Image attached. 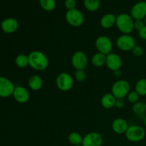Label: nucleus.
Segmentation results:
<instances>
[{"instance_id":"obj_24","label":"nucleus","mask_w":146,"mask_h":146,"mask_svg":"<svg viewBox=\"0 0 146 146\" xmlns=\"http://www.w3.org/2000/svg\"><path fill=\"white\" fill-rule=\"evenodd\" d=\"M15 64L19 68H24L29 66V57L25 54H19L15 58Z\"/></svg>"},{"instance_id":"obj_37","label":"nucleus","mask_w":146,"mask_h":146,"mask_svg":"<svg viewBox=\"0 0 146 146\" xmlns=\"http://www.w3.org/2000/svg\"><path fill=\"white\" fill-rule=\"evenodd\" d=\"M73 146H83L82 145H73Z\"/></svg>"},{"instance_id":"obj_7","label":"nucleus","mask_w":146,"mask_h":146,"mask_svg":"<svg viewBox=\"0 0 146 146\" xmlns=\"http://www.w3.org/2000/svg\"><path fill=\"white\" fill-rule=\"evenodd\" d=\"M135 45V38L130 34H123L116 40L117 47L123 51H132Z\"/></svg>"},{"instance_id":"obj_27","label":"nucleus","mask_w":146,"mask_h":146,"mask_svg":"<svg viewBox=\"0 0 146 146\" xmlns=\"http://www.w3.org/2000/svg\"><path fill=\"white\" fill-rule=\"evenodd\" d=\"M140 96H140L135 91H130L129 94L127 96V100H128V101L129 103L134 104L139 101Z\"/></svg>"},{"instance_id":"obj_38","label":"nucleus","mask_w":146,"mask_h":146,"mask_svg":"<svg viewBox=\"0 0 146 146\" xmlns=\"http://www.w3.org/2000/svg\"><path fill=\"white\" fill-rule=\"evenodd\" d=\"M145 106H146V101H145Z\"/></svg>"},{"instance_id":"obj_6","label":"nucleus","mask_w":146,"mask_h":146,"mask_svg":"<svg viewBox=\"0 0 146 146\" xmlns=\"http://www.w3.org/2000/svg\"><path fill=\"white\" fill-rule=\"evenodd\" d=\"M56 84L59 90L62 91H68L73 88L74 79L68 73L62 72L57 76Z\"/></svg>"},{"instance_id":"obj_28","label":"nucleus","mask_w":146,"mask_h":146,"mask_svg":"<svg viewBox=\"0 0 146 146\" xmlns=\"http://www.w3.org/2000/svg\"><path fill=\"white\" fill-rule=\"evenodd\" d=\"M86 74L84 70H76L75 73V78L78 82H82L86 79Z\"/></svg>"},{"instance_id":"obj_36","label":"nucleus","mask_w":146,"mask_h":146,"mask_svg":"<svg viewBox=\"0 0 146 146\" xmlns=\"http://www.w3.org/2000/svg\"><path fill=\"white\" fill-rule=\"evenodd\" d=\"M143 21H144V23H145V25L146 26V17H145V18L143 19Z\"/></svg>"},{"instance_id":"obj_14","label":"nucleus","mask_w":146,"mask_h":146,"mask_svg":"<svg viewBox=\"0 0 146 146\" xmlns=\"http://www.w3.org/2000/svg\"><path fill=\"white\" fill-rule=\"evenodd\" d=\"M13 96L16 101L19 104H26L29 100V93L24 87L19 86L14 88Z\"/></svg>"},{"instance_id":"obj_16","label":"nucleus","mask_w":146,"mask_h":146,"mask_svg":"<svg viewBox=\"0 0 146 146\" xmlns=\"http://www.w3.org/2000/svg\"><path fill=\"white\" fill-rule=\"evenodd\" d=\"M111 126H112L113 131L115 133L119 134V135L125 134L127 130H128V127H129L128 126V122L124 118H115L113 121Z\"/></svg>"},{"instance_id":"obj_34","label":"nucleus","mask_w":146,"mask_h":146,"mask_svg":"<svg viewBox=\"0 0 146 146\" xmlns=\"http://www.w3.org/2000/svg\"><path fill=\"white\" fill-rule=\"evenodd\" d=\"M115 74H114V75L115 76H120L121 75V70H118V71H113Z\"/></svg>"},{"instance_id":"obj_33","label":"nucleus","mask_w":146,"mask_h":146,"mask_svg":"<svg viewBox=\"0 0 146 146\" xmlns=\"http://www.w3.org/2000/svg\"><path fill=\"white\" fill-rule=\"evenodd\" d=\"M138 35L140 38L146 41V26H145L141 31H138Z\"/></svg>"},{"instance_id":"obj_31","label":"nucleus","mask_w":146,"mask_h":146,"mask_svg":"<svg viewBox=\"0 0 146 146\" xmlns=\"http://www.w3.org/2000/svg\"><path fill=\"white\" fill-rule=\"evenodd\" d=\"M145 23L143 20H134V29L139 31L145 27Z\"/></svg>"},{"instance_id":"obj_20","label":"nucleus","mask_w":146,"mask_h":146,"mask_svg":"<svg viewBox=\"0 0 146 146\" xmlns=\"http://www.w3.org/2000/svg\"><path fill=\"white\" fill-rule=\"evenodd\" d=\"M106 56L104 54L98 52L93 56L91 63L95 67H101L104 66L106 62Z\"/></svg>"},{"instance_id":"obj_9","label":"nucleus","mask_w":146,"mask_h":146,"mask_svg":"<svg viewBox=\"0 0 146 146\" xmlns=\"http://www.w3.org/2000/svg\"><path fill=\"white\" fill-rule=\"evenodd\" d=\"M88 62V56L82 51H76L71 57V64L76 70H85Z\"/></svg>"},{"instance_id":"obj_25","label":"nucleus","mask_w":146,"mask_h":146,"mask_svg":"<svg viewBox=\"0 0 146 146\" xmlns=\"http://www.w3.org/2000/svg\"><path fill=\"white\" fill-rule=\"evenodd\" d=\"M68 140L73 145H81L83 142V137L77 132H72L68 135Z\"/></svg>"},{"instance_id":"obj_18","label":"nucleus","mask_w":146,"mask_h":146,"mask_svg":"<svg viewBox=\"0 0 146 146\" xmlns=\"http://www.w3.org/2000/svg\"><path fill=\"white\" fill-rule=\"evenodd\" d=\"M116 98L112 94H106L101 98V104L102 106L106 109H111L115 105Z\"/></svg>"},{"instance_id":"obj_21","label":"nucleus","mask_w":146,"mask_h":146,"mask_svg":"<svg viewBox=\"0 0 146 146\" xmlns=\"http://www.w3.org/2000/svg\"><path fill=\"white\" fill-rule=\"evenodd\" d=\"M84 4L85 8L88 11L94 12L99 9L101 2L100 0H84Z\"/></svg>"},{"instance_id":"obj_4","label":"nucleus","mask_w":146,"mask_h":146,"mask_svg":"<svg viewBox=\"0 0 146 146\" xmlns=\"http://www.w3.org/2000/svg\"><path fill=\"white\" fill-rule=\"evenodd\" d=\"M125 135L127 140L131 142H140L145 138V131L141 125H133L128 127Z\"/></svg>"},{"instance_id":"obj_10","label":"nucleus","mask_w":146,"mask_h":146,"mask_svg":"<svg viewBox=\"0 0 146 146\" xmlns=\"http://www.w3.org/2000/svg\"><path fill=\"white\" fill-rule=\"evenodd\" d=\"M15 86L13 83L6 77L0 76V97L8 98L13 95Z\"/></svg>"},{"instance_id":"obj_19","label":"nucleus","mask_w":146,"mask_h":146,"mask_svg":"<svg viewBox=\"0 0 146 146\" xmlns=\"http://www.w3.org/2000/svg\"><path fill=\"white\" fill-rule=\"evenodd\" d=\"M28 85L32 91H39L43 86V80L38 75H33L29 78Z\"/></svg>"},{"instance_id":"obj_30","label":"nucleus","mask_w":146,"mask_h":146,"mask_svg":"<svg viewBox=\"0 0 146 146\" xmlns=\"http://www.w3.org/2000/svg\"><path fill=\"white\" fill-rule=\"evenodd\" d=\"M64 5L67 10L74 9L76 7V0H65Z\"/></svg>"},{"instance_id":"obj_3","label":"nucleus","mask_w":146,"mask_h":146,"mask_svg":"<svg viewBox=\"0 0 146 146\" xmlns=\"http://www.w3.org/2000/svg\"><path fill=\"white\" fill-rule=\"evenodd\" d=\"M131 86L125 80L120 79L115 81L111 87V94L116 98H124L129 94Z\"/></svg>"},{"instance_id":"obj_23","label":"nucleus","mask_w":146,"mask_h":146,"mask_svg":"<svg viewBox=\"0 0 146 146\" xmlns=\"http://www.w3.org/2000/svg\"><path fill=\"white\" fill-rule=\"evenodd\" d=\"M133 112L138 116H141V115H144L146 112V106L145 103L141 102V101H138V102L135 103L133 106Z\"/></svg>"},{"instance_id":"obj_2","label":"nucleus","mask_w":146,"mask_h":146,"mask_svg":"<svg viewBox=\"0 0 146 146\" xmlns=\"http://www.w3.org/2000/svg\"><path fill=\"white\" fill-rule=\"evenodd\" d=\"M115 25L121 33L129 34L134 29V19L129 14L122 13L116 16Z\"/></svg>"},{"instance_id":"obj_1","label":"nucleus","mask_w":146,"mask_h":146,"mask_svg":"<svg viewBox=\"0 0 146 146\" xmlns=\"http://www.w3.org/2000/svg\"><path fill=\"white\" fill-rule=\"evenodd\" d=\"M29 66L32 69L37 71H43L48 68L49 61L44 52L35 50L28 55Z\"/></svg>"},{"instance_id":"obj_17","label":"nucleus","mask_w":146,"mask_h":146,"mask_svg":"<svg viewBox=\"0 0 146 146\" xmlns=\"http://www.w3.org/2000/svg\"><path fill=\"white\" fill-rule=\"evenodd\" d=\"M115 21H116V16L114 15L113 14H106L102 17L100 21L101 26L104 29H108L113 27L115 24Z\"/></svg>"},{"instance_id":"obj_5","label":"nucleus","mask_w":146,"mask_h":146,"mask_svg":"<svg viewBox=\"0 0 146 146\" xmlns=\"http://www.w3.org/2000/svg\"><path fill=\"white\" fill-rule=\"evenodd\" d=\"M65 18L68 24L74 27H81L84 22V14L76 9L67 10L65 14Z\"/></svg>"},{"instance_id":"obj_12","label":"nucleus","mask_w":146,"mask_h":146,"mask_svg":"<svg viewBox=\"0 0 146 146\" xmlns=\"http://www.w3.org/2000/svg\"><path fill=\"white\" fill-rule=\"evenodd\" d=\"M103 138L97 132H91L87 133L83 138V146H102Z\"/></svg>"},{"instance_id":"obj_32","label":"nucleus","mask_w":146,"mask_h":146,"mask_svg":"<svg viewBox=\"0 0 146 146\" xmlns=\"http://www.w3.org/2000/svg\"><path fill=\"white\" fill-rule=\"evenodd\" d=\"M124 106H125V101H124L123 98H116L115 105V107L121 109V108H123Z\"/></svg>"},{"instance_id":"obj_26","label":"nucleus","mask_w":146,"mask_h":146,"mask_svg":"<svg viewBox=\"0 0 146 146\" xmlns=\"http://www.w3.org/2000/svg\"><path fill=\"white\" fill-rule=\"evenodd\" d=\"M135 91L140 96H146V78H141L137 81Z\"/></svg>"},{"instance_id":"obj_29","label":"nucleus","mask_w":146,"mask_h":146,"mask_svg":"<svg viewBox=\"0 0 146 146\" xmlns=\"http://www.w3.org/2000/svg\"><path fill=\"white\" fill-rule=\"evenodd\" d=\"M131 51H132L133 54L136 57L142 56L144 54L143 48L141 46H138V45H135Z\"/></svg>"},{"instance_id":"obj_22","label":"nucleus","mask_w":146,"mask_h":146,"mask_svg":"<svg viewBox=\"0 0 146 146\" xmlns=\"http://www.w3.org/2000/svg\"><path fill=\"white\" fill-rule=\"evenodd\" d=\"M39 4L46 11H54L56 7V0H39Z\"/></svg>"},{"instance_id":"obj_13","label":"nucleus","mask_w":146,"mask_h":146,"mask_svg":"<svg viewBox=\"0 0 146 146\" xmlns=\"http://www.w3.org/2000/svg\"><path fill=\"white\" fill-rule=\"evenodd\" d=\"M107 67L113 71H118L122 66V59L121 56L115 53H111L106 56Z\"/></svg>"},{"instance_id":"obj_35","label":"nucleus","mask_w":146,"mask_h":146,"mask_svg":"<svg viewBox=\"0 0 146 146\" xmlns=\"http://www.w3.org/2000/svg\"><path fill=\"white\" fill-rule=\"evenodd\" d=\"M144 125H145V126L146 128V116L145 117V118H144Z\"/></svg>"},{"instance_id":"obj_8","label":"nucleus","mask_w":146,"mask_h":146,"mask_svg":"<svg viewBox=\"0 0 146 146\" xmlns=\"http://www.w3.org/2000/svg\"><path fill=\"white\" fill-rule=\"evenodd\" d=\"M96 48L98 52L105 55L111 54L113 48V43L111 38L106 36H100L96 38L95 42Z\"/></svg>"},{"instance_id":"obj_11","label":"nucleus","mask_w":146,"mask_h":146,"mask_svg":"<svg viewBox=\"0 0 146 146\" xmlns=\"http://www.w3.org/2000/svg\"><path fill=\"white\" fill-rule=\"evenodd\" d=\"M131 16L134 20H143L146 17V1H140L131 9Z\"/></svg>"},{"instance_id":"obj_15","label":"nucleus","mask_w":146,"mask_h":146,"mask_svg":"<svg viewBox=\"0 0 146 146\" xmlns=\"http://www.w3.org/2000/svg\"><path fill=\"white\" fill-rule=\"evenodd\" d=\"M1 28L7 34H12L19 28V22L14 18H7L3 20L1 24Z\"/></svg>"}]
</instances>
